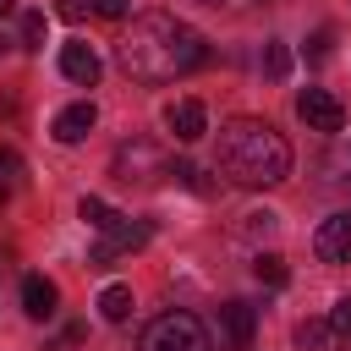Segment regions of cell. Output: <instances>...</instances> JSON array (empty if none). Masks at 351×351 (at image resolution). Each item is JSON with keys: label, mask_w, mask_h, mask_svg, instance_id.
Returning a JSON list of instances; mask_svg holds the SVG:
<instances>
[{"label": "cell", "mask_w": 351, "mask_h": 351, "mask_svg": "<svg viewBox=\"0 0 351 351\" xmlns=\"http://www.w3.org/2000/svg\"><path fill=\"white\" fill-rule=\"evenodd\" d=\"M165 126L176 132V143H197V137L208 132V115H203L197 99H176V104L165 110Z\"/></svg>", "instance_id": "obj_11"}, {"label": "cell", "mask_w": 351, "mask_h": 351, "mask_svg": "<svg viewBox=\"0 0 351 351\" xmlns=\"http://www.w3.org/2000/svg\"><path fill=\"white\" fill-rule=\"evenodd\" d=\"M88 11H93V16H110V22H121V16H126V0H88Z\"/></svg>", "instance_id": "obj_20"}, {"label": "cell", "mask_w": 351, "mask_h": 351, "mask_svg": "<svg viewBox=\"0 0 351 351\" xmlns=\"http://www.w3.org/2000/svg\"><path fill=\"white\" fill-rule=\"evenodd\" d=\"M307 55H313V60H324V55H329V33H313V49H307Z\"/></svg>", "instance_id": "obj_22"}, {"label": "cell", "mask_w": 351, "mask_h": 351, "mask_svg": "<svg viewBox=\"0 0 351 351\" xmlns=\"http://www.w3.org/2000/svg\"><path fill=\"white\" fill-rule=\"evenodd\" d=\"M110 176L115 181H154V176H170V154L159 148V143H148V137H132V143H121L115 148V159H110Z\"/></svg>", "instance_id": "obj_4"}, {"label": "cell", "mask_w": 351, "mask_h": 351, "mask_svg": "<svg viewBox=\"0 0 351 351\" xmlns=\"http://www.w3.org/2000/svg\"><path fill=\"white\" fill-rule=\"evenodd\" d=\"M296 346H302V351H335V340H329V318H307V324H296Z\"/></svg>", "instance_id": "obj_14"}, {"label": "cell", "mask_w": 351, "mask_h": 351, "mask_svg": "<svg viewBox=\"0 0 351 351\" xmlns=\"http://www.w3.org/2000/svg\"><path fill=\"white\" fill-rule=\"evenodd\" d=\"M11 5H16V0H0V16H11Z\"/></svg>", "instance_id": "obj_24"}, {"label": "cell", "mask_w": 351, "mask_h": 351, "mask_svg": "<svg viewBox=\"0 0 351 351\" xmlns=\"http://www.w3.org/2000/svg\"><path fill=\"white\" fill-rule=\"evenodd\" d=\"M55 11H60V16H66V22H77V16H82V0H60V5H55Z\"/></svg>", "instance_id": "obj_21"}, {"label": "cell", "mask_w": 351, "mask_h": 351, "mask_svg": "<svg viewBox=\"0 0 351 351\" xmlns=\"http://www.w3.org/2000/svg\"><path fill=\"white\" fill-rule=\"evenodd\" d=\"M55 302H60L55 280H44V274H22V313H27V318H55Z\"/></svg>", "instance_id": "obj_12"}, {"label": "cell", "mask_w": 351, "mask_h": 351, "mask_svg": "<svg viewBox=\"0 0 351 351\" xmlns=\"http://www.w3.org/2000/svg\"><path fill=\"white\" fill-rule=\"evenodd\" d=\"M0 170H22V159H16V148H0Z\"/></svg>", "instance_id": "obj_23"}, {"label": "cell", "mask_w": 351, "mask_h": 351, "mask_svg": "<svg viewBox=\"0 0 351 351\" xmlns=\"http://www.w3.org/2000/svg\"><path fill=\"white\" fill-rule=\"evenodd\" d=\"M0 197H5V192H0Z\"/></svg>", "instance_id": "obj_26"}, {"label": "cell", "mask_w": 351, "mask_h": 351, "mask_svg": "<svg viewBox=\"0 0 351 351\" xmlns=\"http://www.w3.org/2000/svg\"><path fill=\"white\" fill-rule=\"evenodd\" d=\"M263 71H269L274 82H285V77H291V49H285L280 38H269V44H263Z\"/></svg>", "instance_id": "obj_16"}, {"label": "cell", "mask_w": 351, "mask_h": 351, "mask_svg": "<svg viewBox=\"0 0 351 351\" xmlns=\"http://www.w3.org/2000/svg\"><path fill=\"white\" fill-rule=\"evenodd\" d=\"M44 44V11H22V49Z\"/></svg>", "instance_id": "obj_19"}, {"label": "cell", "mask_w": 351, "mask_h": 351, "mask_svg": "<svg viewBox=\"0 0 351 351\" xmlns=\"http://www.w3.org/2000/svg\"><path fill=\"white\" fill-rule=\"evenodd\" d=\"M219 335H225L230 351H247L252 335H258V313H252L247 302H225V307H219Z\"/></svg>", "instance_id": "obj_9"}, {"label": "cell", "mask_w": 351, "mask_h": 351, "mask_svg": "<svg viewBox=\"0 0 351 351\" xmlns=\"http://www.w3.org/2000/svg\"><path fill=\"white\" fill-rule=\"evenodd\" d=\"M208 5H236V0H208Z\"/></svg>", "instance_id": "obj_25"}, {"label": "cell", "mask_w": 351, "mask_h": 351, "mask_svg": "<svg viewBox=\"0 0 351 351\" xmlns=\"http://www.w3.org/2000/svg\"><path fill=\"white\" fill-rule=\"evenodd\" d=\"M77 214H82V219H88V225H93V230H104V225H110V219H115V208H110V203H104V197H82V208H77Z\"/></svg>", "instance_id": "obj_18"}, {"label": "cell", "mask_w": 351, "mask_h": 351, "mask_svg": "<svg viewBox=\"0 0 351 351\" xmlns=\"http://www.w3.org/2000/svg\"><path fill=\"white\" fill-rule=\"evenodd\" d=\"M93 121H99V110H93V99H77V104H66L60 115H55V143H82L88 132H93Z\"/></svg>", "instance_id": "obj_10"}, {"label": "cell", "mask_w": 351, "mask_h": 351, "mask_svg": "<svg viewBox=\"0 0 351 351\" xmlns=\"http://www.w3.org/2000/svg\"><path fill=\"white\" fill-rule=\"evenodd\" d=\"M219 170L236 181V186H274L291 176V143L258 121V115H236L219 126Z\"/></svg>", "instance_id": "obj_2"}, {"label": "cell", "mask_w": 351, "mask_h": 351, "mask_svg": "<svg viewBox=\"0 0 351 351\" xmlns=\"http://www.w3.org/2000/svg\"><path fill=\"white\" fill-rule=\"evenodd\" d=\"M313 252L324 263H351V214H329L313 230Z\"/></svg>", "instance_id": "obj_7"}, {"label": "cell", "mask_w": 351, "mask_h": 351, "mask_svg": "<svg viewBox=\"0 0 351 351\" xmlns=\"http://www.w3.org/2000/svg\"><path fill=\"white\" fill-rule=\"evenodd\" d=\"M137 351H214V340L197 313H159L137 335Z\"/></svg>", "instance_id": "obj_3"}, {"label": "cell", "mask_w": 351, "mask_h": 351, "mask_svg": "<svg viewBox=\"0 0 351 351\" xmlns=\"http://www.w3.org/2000/svg\"><path fill=\"white\" fill-rule=\"evenodd\" d=\"M329 340H335V351H340V346H351V296L329 307Z\"/></svg>", "instance_id": "obj_17"}, {"label": "cell", "mask_w": 351, "mask_h": 351, "mask_svg": "<svg viewBox=\"0 0 351 351\" xmlns=\"http://www.w3.org/2000/svg\"><path fill=\"white\" fill-rule=\"evenodd\" d=\"M115 60L137 82H176V77H186L208 60V44L192 22H181L170 11H143L126 27V38L115 44Z\"/></svg>", "instance_id": "obj_1"}, {"label": "cell", "mask_w": 351, "mask_h": 351, "mask_svg": "<svg viewBox=\"0 0 351 351\" xmlns=\"http://www.w3.org/2000/svg\"><path fill=\"white\" fill-rule=\"evenodd\" d=\"M99 71H104V66H99V55H93L82 38L60 44V77H66V82H77V88H93V82H99Z\"/></svg>", "instance_id": "obj_8"}, {"label": "cell", "mask_w": 351, "mask_h": 351, "mask_svg": "<svg viewBox=\"0 0 351 351\" xmlns=\"http://www.w3.org/2000/svg\"><path fill=\"white\" fill-rule=\"evenodd\" d=\"M99 318L104 324H126L132 318V285H104L99 291Z\"/></svg>", "instance_id": "obj_13"}, {"label": "cell", "mask_w": 351, "mask_h": 351, "mask_svg": "<svg viewBox=\"0 0 351 351\" xmlns=\"http://www.w3.org/2000/svg\"><path fill=\"white\" fill-rule=\"evenodd\" d=\"M252 274H258L263 285H285V280H291V269H285L280 252H258V258H252Z\"/></svg>", "instance_id": "obj_15"}, {"label": "cell", "mask_w": 351, "mask_h": 351, "mask_svg": "<svg viewBox=\"0 0 351 351\" xmlns=\"http://www.w3.org/2000/svg\"><path fill=\"white\" fill-rule=\"evenodd\" d=\"M148 241V225L143 219H126V214H115L104 230H99V241H93V252H88V269H110L121 252H137Z\"/></svg>", "instance_id": "obj_5"}, {"label": "cell", "mask_w": 351, "mask_h": 351, "mask_svg": "<svg viewBox=\"0 0 351 351\" xmlns=\"http://www.w3.org/2000/svg\"><path fill=\"white\" fill-rule=\"evenodd\" d=\"M296 115H302L313 132H340V126H346V110H340V99H335L329 88H302V93H296Z\"/></svg>", "instance_id": "obj_6"}]
</instances>
